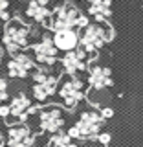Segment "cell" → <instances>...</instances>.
Here are the masks:
<instances>
[{
  "label": "cell",
  "mask_w": 143,
  "mask_h": 147,
  "mask_svg": "<svg viewBox=\"0 0 143 147\" xmlns=\"http://www.w3.org/2000/svg\"><path fill=\"white\" fill-rule=\"evenodd\" d=\"M103 125H105V118L101 116V112L95 109H90L85 110L79 116L75 125L68 131V134L72 138H77V140H92L101 132Z\"/></svg>",
  "instance_id": "277c9868"
},
{
  "label": "cell",
  "mask_w": 143,
  "mask_h": 147,
  "mask_svg": "<svg viewBox=\"0 0 143 147\" xmlns=\"http://www.w3.org/2000/svg\"><path fill=\"white\" fill-rule=\"evenodd\" d=\"M52 40L57 50L70 52V50H75L79 46V33L75 30H57V31H53Z\"/></svg>",
  "instance_id": "9a60e30c"
},
{
  "label": "cell",
  "mask_w": 143,
  "mask_h": 147,
  "mask_svg": "<svg viewBox=\"0 0 143 147\" xmlns=\"http://www.w3.org/2000/svg\"><path fill=\"white\" fill-rule=\"evenodd\" d=\"M33 98L37 101H46L50 99L57 90V77L48 74L46 70H37L33 74Z\"/></svg>",
  "instance_id": "52a82bcc"
},
{
  "label": "cell",
  "mask_w": 143,
  "mask_h": 147,
  "mask_svg": "<svg viewBox=\"0 0 143 147\" xmlns=\"http://www.w3.org/2000/svg\"><path fill=\"white\" fill-rule=\"evenodd\" d=\"M112 26L108 22H88L83 28V33L79 35L81 50L86 55H95L108 40H112Z\"/></svg>",
  "instance_id": "7a4b0ae2"
},
{
  "label": "cell",
  "mask_w": 143,
  "mask_h": 147,
  "mask_svg": "<svg viewBox=\"0 0 143 147\" xmlns=\"http://www.w3.org/2000/svg\"><path fill=\"white\" fill-rule=\"evenodd\" d=\"M35 142V136L30 127L15 125L7 131V145L9 147H31Z\"/></svg>",
  "instance_id": "4fadbf2b"
},
{
  "label": "cell",
  "mask_w": 143,
  "mask_h": 147,
  "mask_svg": "<svg viewBox=\"0 0 143 147\" xmlns=\"http://www.w3.org/2000/svg\"><path fill=\"white\" fill-rule=\"evenodd\" d=\"M62 68L66 70V74L70 76H75L81 70L86 68V53L77 46L75 50H70V52H64L62 57Z\"/></svg>",
  "instance_id": "5bb4252c"
},
{
  "label": "cell",
  "mask_w": 143,
  "mask_h": 147,
  "mask_svg": "<svg viewBox=\"0 0 143 147\" xmlns=\"http://www.w3.org/2000/svg\"><path fill=\"white\" fill-rule=\"evenodd\" d=\"M7 107H9L7 119H15V121H24L30 114L35 112V109L31 107V101L26 94H17Z\"/></svg>",
  "instance_id": "8fae6325"
},
{
  "label": "cell",
  "mask_w": 143,
  "mask_h": 147,
  "mask_svg": "<svg viewBox=\"0 0 143 147\" xmlns=\"http://www.w3.org/2000/svg\"><path fill=\"white\" fill-rule=\"evenodd\" d=\"M112 72L107 66L92 64L88 68V85L92 90H107L112 86Z\"/></svg>",
  "instance_id": "ba28073f"
},
{
  "label": "cell",
  "mask_w": 143,
  "mask_h": 147,
  "mask_svg": "<svg viewBox=\"0 0 143 147\" xmlns=\"http://www.w3.org/2000/svg\"><path fill=\"white\" fill-rule=\"evenodd\" d=\"M57 94L66 109H75L77 103L85 98V83L77 79L75 76H70L61 85H57Z\"/></svg>",
  "instance_id": "5b68a950"
},
{
  "label": "cell",
  "mask_w": 143,
  "mask_h": 147,
  "mask_svg": "<svg viewBox=\"0 0 143 147\" xmlns=\"http://www.w3.org/2000/svg\"><path fill=\"white\" fill-rule=\"evenodd\" d=\"M88 15L99 22H107L108 17L112 15V2L110 0H90Z\"/></svg>",
  "instance_id": "2e32d148"
},
{
  "label": "cell",
  "mask_w": 143,
  "mask_h": 147,
  "mask_svg": "<svg viewBox=\"0 0 143 147\" xmlns=\"http://www.w3.org/2000/svg\"><path fill=\"white\" fill-rule=\"evenodd\" d=\"M88 24V17L83 15L81 9L72 2V0H59L52 9L50 17V26L53 31L57 30H75V28H85Z\"/></svg>",
  "instance_id": "6da1fadb"
},
{
  "label": "cell",
  "mask_w": 143,
  "mask_h": 147,
  "mask_svg": "<svg viewBox=\"0 0 143 147\" xmlns=\"http://www.w3.org/2000/svg\"><path fill=\"white\" fill-rule=\"evenodd\" d=\"M95 140H97L103 147H107V144L110 142V132H99V134L95 136Z\"/></svg>",
  "instance_id": "ffe728a7"
},
{
  "label": "cell",
  "mask_w": 143,
  "mask_h": 147,
  "mask_svg": "<svg viewBox=\"0 0 143 147\" xmlns=\"http://www.w3.org/2000/svg\"><path fill=\"white\" fill-rule=\"evenodd\" d=\"M0 147H4V140H2V138H0Z\"/></svg>",
  "instance_id": "cb8c5ba5"
},
{
  "label": "cell",
  "mask_w": 143,
  "mask_h": 147,
  "mask_svg": "<svg viewBox=\"0 0 143 147\" xmlns=\"http://www.w3.org/2000/svg\"><path fill=\"white\" fill-rule=\"evenodd\" d=\"M112 109H103V110H101V116H103L105 119H107V118H110V116H112Z\"/></svg>",
  "instance_id": "7402d4cb"
},
{
  "label": "cell",
  "mask_w": 143,
  "mask_h": 147,
  "mask_svg": "<svg viewBox=\"0 0 143 147\" xmlns=\"http://www.w3.org/2000/svg\"><path fill=\"white\" fill-rule=\"evenodd\" d=\"M33 70H35V63L26 53H13V57L7 63V74L11 77H26Z\"/></svg>",
  "instance_id": "30bf717a"
},
{
  "label": "cell",
  "mask_w": 143,
  "mask_h": 147,
  "mask_svg": "<svg viewBox=\"0 0 143 147\" xmlns=\"http://www.w3.org/2000/svg\"><path fill=\"white\" fill-rule=\"evenodd\" d=\"M31 37H33V31L26 22H22L20 18H9L4 28L2 44L6 46L9 53H18L20 50L30 46Z\"/></svg>",
  "instance_id": "3957f363"
},
{
  "label": "cell",
  "mask_w": 143,
  "mask_h": 147,
  "mask_svg": "<svg viewBox=\"0 0 143 147\" xmlns=\"http://www.w3.org/2000/svg\"><path fill=\"white\" fill-rule=\"evenodd\" d=\"M24 13L31 20L39 22V24H44V26H50L52 7H50L48 0H26Z\"/></svg>",
  "instance_id": "9c48e42d"
},
{
  "label": "cell",
  "mask_w": 143,
  "mask_h": 147,
  "mask_svg": "<svg viewBox=\"0 0 143 147\" xmlns=\"http://www.w3.org/2000/svg\"><path fill=\"white\" fill-rule=\"evenodd\" d=\"M57 52H59V50L55 48L52 37H48V35H44L42 39L39 40V42H35V44H33L35 59H37V61H39L40 64H46V66L55 63V59H57Z\"/></svg>",
  "instance_id": "7c38bea8"
},
{
  "label": "cell",
  "mask_w": 143,
  "mask_h": 147,
  "mask_svg": "<svg viewBox=\"0 0 143 147\" xmlns=\"http://www.w3.org/2000/svg\"><path fill=\"white\" fill-rule=\"evenodd\" d=\"M2 59H4V48L0 46V64H2Z\"/></svg>",
  "instance_id": "603a6c76"
},
{
  "label": "cell",
  "mask_w": 143,
  "mask_h": 147,
  "mask_svg": "<svg viewBox=\"0 0 143 147\" xmlns=\"http://www.w3.org/2000/svg\"><path fill=\"white\" fill-rule=\"evenodd\" d=\"M50 147H79L73 144V138L68 132H55L50 140Z\"/></svg>",
  "instance_id": "e0dca14e"
},
{
  "label": "cell",
  "mask_w": 143,
  "mask_h": 147,
  "mask_svg": "<svg viewBox=\"0 0 143 147\" xmlns=\"http://www.w3.org/2000/svg\"><path fill=\"white\" fill-rule=\"evenodd\" d=\"M7 116H9V107L7 105H0V118L7 119Z\"/></svg>",
  "instance_id": "44dd1931"
},
{
  "label": "cell",
  "mask_w": 143,
  "mask_h": 147,
  "mask_svg": "<svg viewBox=\"0 0 143 147\" xmlns=\"http://www.w3.org/2000/svg\"><path fill=\"white\" fill-rule=\"evenodd\" d=\"M0 20H9V0H0Z\"/></svg>",
  "instance_id": "ac0fdd59"
},
{
  "label": "cell",
  "mask_w": 143,
  "mask_h": 147,
  "mask_svg": "<svg viewBox=\"0 0 143 147\" xmlns=\"http://www.w3.org/2000/svg\"><path fill=\"white\" fill-rule=\"evenodd\" d=\"M64 123H66V116H64V110L52 105V107H44L39 110V129L42 132H61Z\"/></svg>",
  "instance_id": "8992f818"
},
{
  "label": "cell",
  "mask_w": 143,
  "mask_h": 147,
  "mask_svg": "<svg viewBox=\"0 0 143 147\" xmlns=\"http://www.w3.org/2000/svg\"><path fill=\"white\" fill-rule=\"evenodd\" d=\"M7 99V83L4 79H0V105Z\"/></svg>",
  "instance_id": "d6986e66"
}]
</instances>
